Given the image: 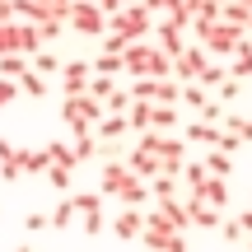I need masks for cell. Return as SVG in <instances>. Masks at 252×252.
<instances>
[{"label":"cell","instance_id":"cell-46","mask_svg":"<svg viewBox=\"0 0 252 252\" xmlns=\"http://www.w3.org/2000/svg\"><path fill=\"white\" fill-rule=\"evenodd\" d=\"M14 98H19V80H0V108H9Z\"/></svg>","mask_w":252,"mask_h":252},{"label":"cell","instance_id":"cell-27","mask_svg":"<svg viewBox=\"0 0 252 252\" xmlns=\"http://www.w3.org/2000/svg\"><path fill=\"white\" fill-rule=\"evenodd\" d=\"M159 210H163V215H173V224H178L182 234H187V224H191V215H187V201H178V196H173V201H159Z\"/></svg>","mask_w":252,"mask_h":252},{"label":"cell","instance_id":"cell-51","mask_svg":"<svg viewBox=\"0 0 252 252\" xmlns=\"http://www.w3.org/2000/svg\"><path fill=\"white\" fill-rule=\"evenodd\" d=\"M140 5L150 9L154 19H163V14H168V9H173V0H140Z\"/></svg>","mask_w":252,"mask_h":252},{"label":"cell","instance_id":"cell-39","mask_svg":"<svg viewBox=\"0 0 252 252\" xmlns=\"http://www.w3.org/2000/svg\"><path fill=\"white\" fill-rule=\"evenodd\" d=\"M75 210L80 215H94V210H103V196L98 191H75Z\"/></svg>","mask_w":252,"mask_h":252},{"label":"cell","instance_id":"cell-48","mask_svg":"<svg viewBox=\"0 0 252 252\" xmlns=\"http://www.w3.org/2000/svg\"><path fill=\"white\" fill-rule=\"evenodd\" d=\"M238 94H243V80H234V75H229V80L220 84V103H224V98H238Z\"/></svg>","mask_w":252,"mask_h":252},{"label":"cell","instance_id":"cell-28","mask_svg":"<svg viewBox=\"0 0 252 252\" xmlns=\"http://www.w3.org/2000/svg\"><path fill=\"white\" fill-rule=\"evenodd\" d=\"M220 126H224V131H234L238 135V140H252V117H238V112H224V122H220Z\"/></svg>","mask_w":252,"mask_h":252},{"label":"cell","instance_id":"cell-8","mask_svg":"<svg viewBox=\"0 0 252 252\" xmlns=\"http://www.w3.org/2000/svg\"><path fill=\"white\" fill-rule=\"evenodd\" d=\"M112 234L117 238H140L145 234V210L140 206H122L117 215H112Z\"/></svg>","mask_w":252,"mask_h":252},{"label":"cell","instance_id":"cell-16","mask_svg":"<svg viewBox=\"0 0 252 252\" xmlns=\"http://www.w3.org/2000/svg\"><path fill=\"white\" fill-rule=\"evenodd\" d=\"M220 135H224V131H220V126H210V122H187V135H182V140H196V145H210V150H215V145H220Z\"/></svg>","mask_w":252,"mask_h":252},{"label":"cell","instance_id":"cell-38","mask_svg":"<svg viewBox=\"0 0 252 252\" xmlns=\"http://www.w3.org/2000/svg\"><path fill=\"white\" fill-rule=\"evenodd\" d=\"M89 94H94V98L103 103V108H108V98H112V94H117V84H112L108 75H94V84H89Z\"/></svg>","mask_w":252,"mask_h":252},{"label":"cell","instance_id":"cell-55","mask_svg":"<svg viewBox=\"0 0 252 252\" xmlns=\"http://www.w3.org/2000/svg\"><path fill=\"white\" fill-rule=\"evenodd\" d=\"M14 252H28V248H14Z\"/></svg>","mask_w":252,"mask_h":252},{"label":"cell","instance_id":"cell-47","mask_svg":"<svg viewBox=\"0 0 252 252\" xmlns=\"http://www.w3.org/2000/svg\"><path fill=\"white\" fill-rule=\"evenodd\" d=\"M108 112H131V94H126V89H117V94L108 98Z\"/></svg>","mask_w":252,"mask_h":252},{"label":"cell","instance_id":"cell-52","mask_svg":"<svg viewBox=\"0 0 252 252\" xmlns=\"http://www.w3.org/2000/svg\"><path fill=\"white\" fill-rule=\"evenodd\" d=\"M89 5H98V9H103V14H108V19H112V14H122V9H126L122 0H89Z\"/></svg>","mask_w":252,"mask_h":252},{"label":"cell","instance_id":"cell-43","mask_svg":"<svg viewBox=\"0 0 252 252\" xmlns=\"http://www.w3.org/2000/svg\"><path fill=\"white\" fill-rule=\"evenodd\" d=\"M215 234H224L229 243H238V238H248V234H243V224H238V220H229V215H224V224H220Z\"/></svg>","mask_w":252,"mask_h":252},{"label":"cell","instance_id":"cell-13","mask_svg":"<svg viewBox=\"0 0 252 252\" xmlns=\"http://www.w3.org/2000/svg\"><path fill=\"white\" fill-rule=\"evenodd\" d=\"M187 215H191L196 229H220V224H224V210L206 206V201H196V196H187Z\"/></svg>","mask_w":252,"mask_h":252},{"label":"cell","instance_id":"cell-35","mask_svg":"<svg viewBox=\"0 0 252 252\" xmlns=\"http://www.w3.org/2000/svg\"><path fill=\"white\" fill-rule=\"evenodd\" d=\"M75 159H80V163H89V159H98V135H80V140H75Z\"/></svg>","mask_w":252,"mask_h":252},{"label":"cell","instance_id":"cell-21","mask_svg":"<svg viewBox=\"0 0 252 252\" xmlns=\"http://www.w3.org/2000/svg\"><path fill=\"white\" fill-rule=\"evenodd\" d=\"M201 163H206L210 178H229V173H234V154H224V150H210Z\"/></svg>","mask_w":252,"mask_h":252},{"label":"cell","instance_id":"cell-37","mask_svg":"<svg viewBox=\"0 0 252 252\" xmlns=\"http://www.w3.org/2000/svg\"><path fill=\"white\" fill-rule=\"evenodd\" d=\"M126 154H131V150H126L122 140H98V159L103 163H117V159H126Z\"/></svg>","mask_w":252,"mask_h":252},{"label":"cell","instance_id":"cell-29","mask_svg":"<svg viewBox=\"0 0 252 252\" xmlns=\"http://www.w3.org/2000/svg\"><path fill=\"white\" fill-rule=\"evenodd\" d=\"M9 52H19V19H0V56H9Z\"/></svg>","mask_w":252,"mask_h":252},{"label":"cell","instance_id":"cell-15","mask_svg":"<svg viewBox=\"0 0 252 252\" xmlns=\"http://www.w3.org/2000/svg\"><path fill=\"white\" fill-rule=\"evenodd\" d=\"M126 131H131V122H126V112H108V117H103L98 126H94V135H98V140H122Z\"/></svg>","mask_w":252,"mask_h":252},{"label":"cell","instance_id":"cell-34","mask_svg":"<svg viewBox=\"0 0 252 252\" xmlns=\"http://www.w3.org/2000/svg\"><path fill=\"white\" fill-rule=\"evenodd\" d=\"M210 178V173H206V163H191L187 159V168H182V182H187V196H191V191H201V182H206Z\"/></svg>","mask_w":252,"mask_h":252},{"label":"cell","instance_id":"cell-42","mask_svg":"<svg viewBox=\"0 0 252 252\" xmlns=\"http://www.w3.org/2000/svg\"><path fill=\"white\" fill-rule=\"evenodd\" d=\"M24 229H28V234H42V229H52V215L33 210V215H24Z\"/></svg>","mask_w":252,"mask_h":252},{"label":"cell","instance_id":"cell-44","mask_svg":"<svg viewBox=\"0 0 252 252\" xmlns=\"http://www.w3.org/2000/svg\"><path fill=\"white\" fill-rule=\"evenodd\" d=\"M103 229H108V215H103V210L84 215V234H103Z\"/></svg>","mask_w":252,"mask_h":252},{"label":"cell","instance_id":"cell-41","mask_svg":"<svg viewBox=\"0 0 252 252\" xmlns=\"http://www.w3.org/2000/svg\"><path fill=\"white\" fill-rule=\"evenodd\" d=\"M182 103H187V108H196V112H201V108H206L210 98H206V89H201V84H182Z\"/></svg>","mask_w":252,"mask_h":252},{"label":"cell","instance_id":"cell-4","mask_svg":"<svg viewBox=\"0 0 252 252\" xmlns=\"http://www.w3.org/2000/svg\"><path fill=\"white\" fill-rule=\"evenodd\" d=\"M206 65H210V52H206L201 42H191L182 56H173V75H178V84H196Z\"/></svg>","mask_w":252,"mask_h":252},{"label":"cell","instance_id":"cell-11","mask_svg":"<svg viewBox=\"0 0 252 252\" xmlns=\"http://www.w3.org/2000/svg\"><path fill=\"white\" fill-rule=\"evenodd\" d=\"M19 163H24V178H47V168H52V154H47V145H37V150H19Z\"/></svg>","mask_w":252,"mask_h":252},{"label":"cell","instance_id":"cell-45","mask_svg":"<svg viewBox=\"0 0 252 252\" xmlns=\"http://www.w3.org/2000/svg\"><path fill=\"white\" fill-rule=\"evenodd\" d=\"M19 178H24V163H19V159L0 163V182H19Z\"/></svg>","mask_w":252,"mask_h":252},{"label":"cell","instance_id":"cell-40","mask_svg":"<svg viewBox=\"0 0 252 252\" xmlns=\"http://www.w3.org/2000/svg\"><path fill=\"white\" fill-rule=\"evenodd\" d=\"M61 65H65V61H56L52 52H37V56H33V70H37V75H61Z\"/></svg>","mask_w":252,"mask_h":252},{"label":"cell","instance_id":"cell-18","mask_svg":"<svg viewBox=\"0 0 252 252\" xmlns=\"http://www.w3.org/2000/svg\"><path fill=\"white\" fill-rule=\"evenodd\" d=\"M224 24H234V28H252V5H243V0H224Z\"/></svg>","mask_w":252,"mask_h":252},{"label":"cell","instance_id":"cell-56","mask_svg":"<svg viewBox=\"0 0 252 252\" xmlns=\"http://www.w3.org/2000/svg\"><path fill=\"white\" fill-rule=\"evenodd\" d=\"M248 252H252V238H248Z\"/></svg>","mask_w":252,"mask_h":252},{"label":"cell","instance_id":"cell-5","mask_svg":"<svg viewBox=\"0 0 252 252\" xmlns=\"http://www.w3.org/2000/svg\"><path fill=\"white\" fill-rule=\"evenodd\" d=\"M154 47H159V52H168V56H182L187 52V24H173V19H159V24H154Z\"/></svg>","mask_w":252,"mask_h":252},{"label":"cell","instance_id":"cell-25","mask_svg":"<svg viewBox=\"0 0 252 252\" xmlns=\"http://www.w3.org/2000/svg\"><path fill=\"white\" fill-rule=\"evenodd\" d=\"M178 187H182V178H150V196L154 201H173Z\"/></svg>","mask_w":252,"mask_h":252},{"label":"cell","instance_id":"cell-31","mask_svg":"<svg viewBox=\"0 0 252 252\" xmlns=\"http://www.w3.org/2000/svg\"><path fill=\"white\" fill-rule=\"evenodd\" d=\"M117 201H122V206H140V210H145V201H150V182H140V178H135Z\"/></svg>","mask_w":252,"mask_h":252},{"label":"cell","instance_id":"cell-54","mask_svg":"<svg viewBox=\"0 0 252 252\" xmlns=\"http://www.w3.org/2000/svg\"><path fill=\"white\" fill-rule=\"evenodd\" d=\"M122 5H140V0H122Z\"/></svg>","mask_w":252,"mask_h":252},{"label":"cell","instance_id":"cell-17","mask_svg":"<svg viewBox=\"0 0 252 252\" xmlns=\"http://www.w3.org/2000/svg\"><path fill=\"white\" fill-rule=\"evenodd\" d=\"M28 70H33V61H28L24 52H9V56H0V80H24Z\"/></svg>","mask_w":252,"mask_h":252},{"label":"cell","instance_id":"cell-2","mask_svg":"<svg viewBox=\"0 0 252 252\" xmlns=\"http://www.w3.org/2000/svg\"><path fill=\"white\" fill-rule=\"evenodd\" d=\"M196 42L206 47L210 56H229V61H234V52H238V47L248 42V33H243V28H234V24H224V19H220V24L201 28V33H196Z\"/></svg>","mask_w":252,"mask_h":252},{"label":"cell","instance_id":"cell-22","mask_svg":"<svg viewBox=\"0 0 252 252\" xmlns=\"http://www.w3.org/2000/svg\"><path fill=\"white\" fill-rule=\"evenodd\" d=\"M168 126H178V108L154 103V108H150V131H163V135H168Z\"/></svg>","mask_w":252,"mask_h":252},{"label":"cell","instance_id":"cell-32","mask_svg":"<svg viewBox=\"0 0 252 252\" xmlns=\"http://www.w3.org/2000/svg\"><path fill=\"white\" fill-rule=\"evenodd\" d=\"M117 70H126L122 56H117V52H98V61H94V75H108V80H112Z\"/></svg>","mask_w":252,"mask_h":252},{"label":"cell","instance_id":"cell-1","mask_svg":"<svg viewBox=\"0 0 252 252\" xmlns=\"http://www.w3.org/2000/svg\"><path fill=\"white\" fill-rule=\"evenodd\" d=\"M108 33H122L126 42H150L154 37V14L145 5H126L122 14L108 19Z\"/></svg>","mask_w":252,"mask_h":252},{"label":"cell","instance_id":"cell-23","mask_svg":"<svg viewBox=\"0 0 252 252\" xmlns=\"http://www.w3.org/2000/svg\"><path fill=\"white\" fill-rule=\"evenodd\" d=\"M47 154H52V163H61V168H80L75 145H65V140H47Z\"/></svg>","mask_w":252,"mask_h":252},{"label":"cell","instance_id":"cell-9","mask_svg":"<svg viewBox=\"0 0 252 252\" xmlns=\"http://www.w3.org/2000/svg\"><path fill=\"white\" fill-rule=\"evenodd\" d=\"M126 168L135 173V178H159V168H163V159L159 154H150V150H140V145H131V154H126Z\"/></svg>","mask_w":252,"mask_h":252},{"label":"cell","instance_id":"cell-19","mask_svg":"<svg viewBox=\"0 0 252 252\" xmlns=\"http://www.w3.org/2000/svg\"><path fill=\"white\" fill-rule=\"evenodd\" d=\"M229 75H234V80H252V37L234 52V61H229Z\"/></svg>","mask_w":252,"mask_h":252},{"label":"cell","instance_id":"cell-7","mask_svg":"<svg viewBox=\"0 0 252 252\" xmlns=\"http://www.w3.org/2000/svg\"><path fill=\"white\" fill-rule=\"evenodd\" d=\"M89 84H94V61H65L61 65V89H65V98L89 94Z\"/></svg>","mask_w":252,"mask_h":252},{"label":"cell","instance_id":"cell-14","mask_svg":"<svg viewBox=\"0 0 252 252\" xmlns=\"http://www.w3.org/2000/svg\"><path fill=\"white\" fill-rule=\"evenodd\" d=\"M196 201H206V206H215V210H224L229 206V182L224 178H206L201 182V191H191Z\"/></svg>","mask_w":252,"mask_h":252},{"label":"cell","instance_id":"cell-49","mask_svg":"<svg viewBox=\"0 0 252 252\" xmlns=\"http://www.w3.org/2000/svg\"><path fill=\"white\" fill-rule=\"evenodd\" d=\"M42 28V42H56V37L65 33V24H56V19H47V24H37Z\"/></svg>","mask_w":252,"mask_h":252},{"label":"cell","instance_id":"cell-33","mask_svg":"<svg viewBox=\"0 0 252 252\" xmlns=\"http://www.w3.org/2000/svg\"><path fill=\"white\" fill-rule=\"evenodd\" d=\"M19 94H28V98H42V94H47V75L28 70L24 80H19Z\"/></svg>","mask_w":252,"mask_h":252},{"label":"cell","instance_id":"cell-6","mask_svg":"<svg viewBox=\"0 0 252 252\" xmlns=\"http://www.w3.org/2000/svg\"><path fill=\"white\" fill-rule=\"evenodd\" d=\"M135 182V173L126 168V159H117V163H103V173H98V196H122L126 187ZM145 182V178H140Z\"/></svg>","mask_w":252,"mask_h":252},{"label":"cell","instance_id":"cell-20","mask_svg":"<svg viewBox=\"0 0 252 252\" xmlns=\"http://www.w3.org/2000/svg\"><path fill=\"white\" fill-rule=\"evenodd\" d=\"M19 52H24V56L42 52V28H37V24H19Z\"/></svg>","mask_w":252,"mask_h":252},{"label":"cell","instance_id":"cell-50","mask_svg":"<svg viewBox=\"0 0 252 252\" xmlns=\"http://www.w3.org/2000/svg\"><path fill=\"white\" fill-rule=\"evenodd\" d=\"M9 159H19V145L9 135H0V163H9Z\"/></svg>","mask_w":252,"mask_h":252},{"label":"cell","instance_id":"cell-24","mask_svg":"<svg viewBox=\"0 0 252 252\" xmlns=\"http://www.w3.org/2000/svg\"><path fill=\"white\" fill-rule=\"evenodd\" d=\"M154 103H182V84L178 80H154Z\"/></svg>","mask_w":252,"mask_h":252},{"label":"cell","instance_id":"cell-57","mask_svg":"<svg viewBox=\"0 0 252 252\" xmlns=\"http://www.w3.org/2000/svg\"><path fill=\"white\" fill-rule=\"evenodd\" d=\"M248 37H252V28H248Z\"/></svg>","mask_w":252,"mask_h":252},{"label":"cell","instance_id":"cell-36","mask_svg":"<svg viewBox=\"0 0 252 252\" xmlns=\"http://www.w3.org/2000/svg\"><path fill=\"white\" fill-rule=\"evenodd\" d=\"M229 80V65H206V70H201V89H220V84H224Z\"/></svg>","mask_w":252,"mask_h":252},{"label":"cell","instance_id":"cell-30","mask_svg":"<svg viewBox=\"0 0 252 252\" xmlns=\"http://www.w3.org/2000/svg\"><path fill=\"white\" fill-rule=\"evenodd\" d=\"M47 182H52L61 196H70V182H75V168H61V163H52L47 168Z\"/></svg>","mask_w":252,"mask_h":252},{"label":"cell","instance_id":"cell-3","mask_svg":"<svg viewBox=\"0 0 252 252\" xmlns=\"http://www.w3.org/2000/svg\"><path fill=\"white\" fill-rule=\"evenodd\" d=\"M65 28H75V33H84V37H103L108 33V14H103L98 5H89V0H75Z\"/></svg>","mask_w":252,"mask_h":252},{"label":"cell","instance_id":"cell-10","mask_svg":"<svg viewBox=\"0 0 252 252\" xmlns=\"http://www.w3.org/2000/svg\"><path fill=\"white\" fill-rule=\"evenodd\" d=\"M140 243L150 252H187V234H159V229H145Z\"/></svg>","mask_w":252,"mask_h":252},{"label":"cell","instance_id":"cell-12","mask_svg":"<svg viewBox=\"0 0 252 252\" xmlns=\"http://www.w3.org/2000/svg\"><path fill=\"white\" fill-rule=\"evenodd\" d=\"M150 52H154V42H131V47L122 52L126 70H131L135 80H150V70H145V65H150Z\"/></svg>","mask_w":252,"mask_h":252},{"label":"cell","instance_id":"cell-53","mask_svg":"<svg viewBox=\"0 0 252 252\" xmlns=\"http://www.w3.org/2000/svg\"><path fill=\"white\" fill-rule=\"evenodd\" d=\"M234 220H238V224H243V234H248V238H252V206H248V210H243V215H234Z\"/></svg>","mask_w":252,"mask_h":252},{"label":"cell","instance_id":"cell-26","mask_svg":"<svg viewBox=\"0 0 252 252\" xmlns=\"http://www.w3.org/2000/svg\"><path fill=\"white\" fill-rule=\"evenodd\" d=\"M75 215H80V210H75V196H61V206L52 210V229H70Z\"/></svg>","mask_w":252,"mask_h":252}]
</instances>
